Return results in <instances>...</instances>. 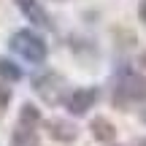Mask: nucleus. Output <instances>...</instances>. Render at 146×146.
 Segmentation results:
<instances>
[{
	"label": "nucleus",
	"mask_w": 146,
	"mask_h": 146,
	"mask_svg": "<svg viewBox=\"0 0 146 146\" xmlns=\"http://www.w3.org/2000/svg\"><path fill=\"white\" fill-rule=\"evenodd\" d=\"M8 46H11V52H14V54H19L22 60L35 62V65H41L43 60L49 57L46 41H43L35 30H27V27H25V30H16L14 35L8 38Z\"/></svg>",
	"instance_id": "f257e3e1"
},
{
	"label": "nucleus",
	"mask_w": 146,
	"mask_h": 146,
	"mask_svg": "<svg viewBox=\"0 0 146 146\" xmlns=\"http://www.w3.org/2000/svg\"><path fill=\"white\" fill-rule=\"evenodd\" d=\"M130 103H146V76H125L114 87V106L125 111Z\"/></svg>",
	"instance_id": "f03ea898"
},
{
	"label": "nucleus",
	"mask_w": 146,
	"mask_h": 146,
	"mask_svg": "<svg viewBox=\"0 0 146 146\" xmlns=\"http://www.w3.org/2000/svg\"><path fill=\"white\" fill-rule=\"evenodd\" d=\"M33 92L43 98V103L57 106L60 100H65V78L57 70H43L33 78Z\"/></svg>",
	"instance_id": "7ed1b4c3"
},
{
	"label": "nucleus",
	"mask_w": 146,
	"mask_h": 146,
	"mask_svg": "<svg viewBox=\"0 0 146 146\" xmlns=\"http://www.w3.org/2000/svg\"><path fill=\"white\" fill-rule=\"evenodd\" d=\"M98 89L95 87H84V89H73V92L65 98V108L70 111L73 116H84L95 103H98Z\"/></svg>",
	"instance_id": "20e7f679"
},
{
	"label": "nucleus",
	"mask_w": 146,
	"mask_h": 146,
	"mask_svg": "<svg viewBox=\"0 0 146 146\" xmlns=\"http://www.w3.org/2000/svg\"><path fill=\"white\" fill-rule=\"evenodd\" d=\"M43 130H46V135L52 138V141L57 143H73L78 138V127L73 125V122H65V119H46L41 122Z\"/></svg>",
	"instance_id": "39448f33"
},
{
	"label": "nucleus",
	"mask_w": 146,
	"mask_h": 146,
	"mask_svg": "<svg viewBox=\"0 0 146 146\" xmlns=\"http://www.w3.org/2000/svg\"><path fill=\"white\" fill-rule=\"evenodd\" d=\"M14 5L27 16V22H33L35 27H46V30L54 27L52 25V16L46 14V8L41 5V0H14Z\"/></svg>",
	"instance_id": "423d86ee"
},
{
	"label": "nucleus",
	"mask_w": 146,
	"mask_h": 146,
	"mask_svg": "<svg viewBox=\"0 0 146 146\" xmlns=\"http://www.w3.org/2000/svg\"><path fill=\"white\" fill-rule=\"evenodd\" d=\"M89 130H92V138L100 141V143L116 141V127H114V122H108L106 116H95V119L89 122Z\"/></svg>",
	"instance_id": "0eeeda50"
},
{
	"label": "nucleus",
	"mask_w": 146,
	"mask_h": 146,
	"mask_svg": "<svg viewBox=\"0 0 146 146\" xmlns=\"http://www.w3.org/2000/svg\"><path fill=\"white\" fill-rule=\"evenodd\" d=\"M11 146H38V127L30 125H16L14 135H11Z\"/></svg>",
	"instance_id": "6e6552de"
},
{
	"label": "nucleus",
	"mask_w": 146,
	"mask_h": 146,
	"mask_svg": "<svg viewBox=\"0 0 146 146\" xmlns=\"http://www.w3.org/2000/svg\"><path fill=\"white\" fill-rule=\"evenodd\" d=\"M22 76H25V73H22V65H16L14 60H8V57H0V78H3V81H19Z\"/></svg>",
	"instance_id": "1a4fd4ad"
},
{
	"label": "nucleus",
	"mask_w": 146,
	"mask_h": 146,
	"mask_svg": "<svg viewBox=\"0 0 146 146\" xmlns=\"http://www.w3.org/2000/svg\"><path fill=\"white\" fill-rule=\"evenodd\" d=\"M19 122H22V125H30V127H38V125L43 122V116H41V111H38L33 103H22Z\"/></svg>",
	"instance_id": "9d476101"
},
{
	"label": "nucleus",
	"mask_w": 146,
	"mask_h": 146,
	"mask_svg": "<svg viewBox=\"0 0 146 146\" xmlns=\"http://www.w3.org/2000/svg\"><path fill=\"white\" fill-rule=\"evenodd\" d=\"M8 103H11V87L0 84V114H3V111L8 108Z\"/></svg>",
	"instance_id": "9b49d317"
},
{
	"label": "nucleus",
	"mask_w": 146,
	"mask_h": 146,
	"mask_svg": "<svg viewBox=\"0 0 146 146\" xmlns=\"http://www.w3.org/2000/svg\"><path fill=\"white\" fill-rule=\"evenodd\" d=\"M138 19L146 25V0H141V5H138Z\"/></svg>",
	"instance_id": "f8f14e48"
},
{
	"label": "nucleus",
	"mask_w": 146,
	"mask_h": 146,
	"mask_svg": "<svg viewBox=\"0 0 146 146\" xmlns=\"http://www.w3.org/2000/svg\"><path fill=\"white\" fill-rule=\"evenodd\" d=\"M138 116H141V122H143V125H146V103H143V108H141V111H138Z\"/></svg>",
	"instance_id": "ddd939ff"
},
{
	"label": "nucleus",
	"mask_w": 146,
	"mask_h": 146,
	"mask_svg": "<svg viewBox=\"0 0 146 146\" xmlns=\"http://www.w3.org/2000/svg\"><path fill=\"white\" fill-rule=\"evenodd\" d=\"M135 146H146V138H141V141H138V143H135Z\"/></svg>",
	"instance_id": "4468645a"
},
{
	"label": "nucleus",
	"mask_w": 146,
	"mask_h": 146,
	"mask_svg": "<svg viewBox=\"0 0 146 146\" xmlns=\"http://www.w3.org/2000/svg\"><path fill=\"white\" fill-rule=\"evenodd\" d=\"M141 62H143V68H146V54H141Z\"/></svg>",
	"instance_id": "2eb2a0df"
},
{
	"label": "nucleus",
	"mask_w": 146,
	"mask_h": 146,
	"mask_svg": "<svg viewBox=\"0 0 146 146\" xmlns=\"http://www.w3.org/2000/svg\"><path fill=\"white\" fill-rule=\"evenodd\" d=\"M54 3H65V0H54Z\"/></svg>",
	"instance_id": "dca6fc26"
}]
</instances>
